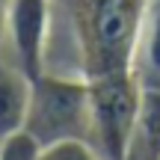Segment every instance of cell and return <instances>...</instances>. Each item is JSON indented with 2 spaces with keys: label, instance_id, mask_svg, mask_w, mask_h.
<instances>
[{
  "label": "cell",
  "instance_id": "4",
  "mask_svg": "<svg viewBox=\"0 0 160 160\" xmlns=\"http://www.w3.org/2000/svg\"><path fill=\"white\" fill-rule=\"evenodd\" d=\"M53 6L51 0H12L3 30V53L15 62L30 80L48 71V48H51Z\"/></svg>",
  "mask_w": 160,
  "mask_h": 160
},
{
  "label": "cell",
  "instance_id": "1",
  "mask_svg": "<svg viewBox=\"0 0 160 160\" xmlns=\"http://www.w3.org/2000/svg\"><path fill=\"white\" fill-rule=\"evenodd\" d=\"M80 77L137 71L151 0H62Z\"/></svg>",
  "mask_w": 160,
  "mask_h": 160
},
{
  "label": "cell",
  "instance_id": "7",
  "mask_svg": "<svg viewBox=\"0 0 160 160\" xmlns=\"http://www.w3.org/2000/svg\"><path fill=\"white\" fill-rule=\"evenodd\" d=\"M139 57H142L148 74L160 80V0H151V6H148V21H145Z\"/></svg>",
  "mask_w": 160,
  "mask_h": 160
},
{
  "label": "cell",
  "instance_id": "9",
  "mask_svg": "<svg viewBox=\"0 0 160 160\" xmlns=\"http://www.w3.org/2000/svg\"><path fill=\"white\" fill-rule=\"evenodd\" d=\"M39 157H42V145L24 128L0 139V160H39Z\"/></svg>",
  "mask_w": 160,
  "mask_h": 160
},
{
  "label": "cell",
  "instance_id": "6",
  "mask_svg": "<svg viewBox=\"0 0 160 160\" xmlns=\"http://www.w3.org/2000/svg\"><path fill=\"white\" fill-rule=\"evenodd\" d=\"M128 160H160V86L142 83V101Z\"/></svg>",
  "mask_w": 160,
  "mask_h": 160
},
{
  "label": "cell",
  "instance_id": "2",
  "mask_svg": "<svg viewBox=\"0 0 160 160\" xmlns=\"http://www.w3.org/2000/svg\"><path fill=\"white\" fill-rule=\"evenodd\" d=\"M24 131L42 148L62 139L89 142V80L62 71L39 74L30 86Z\"/></svg>",
  "mask_w": 160,
  "mask_h": 160
},
{
  "label": "cell",
  "instance_id": "5",
  "mask_svg": "<svg viewBox=\"0 0 160 160\" xmlns=\"http://www.w3.org/2000/svg\"><path fill=\"white\" fill-rule=\"evenodd\" d=\"M33 80L0 53V139L24 128Z\"/></svg>",
  "mask_w": 160,
  "mask_h": 160
},
{
  "label": "cell",
  "instance_id": "8",
  "mask_svg": "<svg viewBox=\"0 0 160 160\" xmlns=\"http://www.w3.org/2000/svg\"><path fill=\"white\" fill-rule=\"evenodd\" d=\"M39 160H104V154L86 139H62L42 148Z\"/></svg>",
  "mask_w": 160,
  "mask_h": 160
},
{
  "label": "cell",
  "instance_id": "10",
  "mask_svg": "<svg viewBox=\"0 0 160 160\" xmlns=\"http://www.w3.org/2000/svg\"><path fill=\"white\" fill-rule=\"evenodd\" d=\"M12 0H0V45H3V30H6V15H9Z\"/></svg>",
  "mask_w": 160,
  "mask_h": 160
},
{
  "label": "cell",
  "instance_id": "3",
  "mask_svg": "<svg viewBox=\"0 0 160 160\" xmlns=\"http://www.w3.org/2000/svg\"><path fill=\"white\" fill-rule=\"evenodd\" d=\"M142 101V77L137 71L89 77V142L104 160H128Z\"/></svg>",
  "mask_w": 160,
  "mask_h": 160
}]
</instances>
